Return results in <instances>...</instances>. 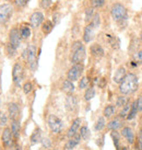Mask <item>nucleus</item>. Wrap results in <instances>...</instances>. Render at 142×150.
<instances>
[{"mask_svg": "<svg viewBox=\"0 0 142 150\" xmlns=\"http://www.w3.org/2000/svg\"><path fill=\"white\" fill-rule=\"evenodd\" d=\"M138 77L132 72H129L126 75L124 80L119 83V91L124 96H129V94H132L138 89Z\"/></svg>", "mask_w": 142, "mask_h": 150, "instance_id": "obj_1", "label": "nucleus"}, {"mask_svg": "<svg viewBox=\"0 0 142 150\" xmlns=\"http://www.w3.org/2000/svg\"><path fill=\"white\" fill-rule=\"evenodd\" d=\"M71 50H72V56H71L72 64L83 63V60L85 59V55H86V50H85V47L83 46V44L80 41H77V42L73 43Z\"/></svg>", "mask_w": 142, "mask_h": 150, "instance_id": "obj_2", "label": "nucleus"}, {"mask_svg": "<svg viewBox=\"0 0 142 150\" xmlns=\"http://www.w3.org/2000/svg\"><path fill=\"white\" fill-rule=\"evenodd\" d=\"M110 14L115 21L117 22H122L126 21L128 19V11L126 7L122 4H119V2H116V4H113L112 7V10H110Z\"/></svg>", "mask_w": 142, "mask_h": 150, "instance_id": "obj_3", "label": "nucleus"}, {"mask_svg": "<svg viewBox=\"0 0 142 150\" xmlns=\"http://www.w3.org/2000/svg\"><path fill=\"white\" fill-rule=\"evenodd\" d=\"M24 57L26 58L27 63L30 65V68L33 71L36 70L38 66L37 56H36V47L34 45H29L27 48L24 50Z\"/></svg>", "mask_w": 142, "mask_h": 150, "instance_id": "obj_4", "label": "nucleus"}, {"mask_svg": "<svg viewBox=\"0 0 142 150\" xmlns=\"http://www.w3.org/2000/svg\"><path fill=\"white\" fill-rule=\"evenodd\" d=\"M23 78H24V69H23L22 65L19 63L14 64V66L12 68V79L14 84L20 87Z\"/></svg>", "mask_w": 142, "mask_h": 150, "instance_id": "obj_5", "label": "nucleus"}, {"mask_svg": "<svg viewBox=\"0 0 142 150\" xmlns=\"http://www.w3.org/2000/svg\"><path fill=\"white\" fill-rule=\"evenodd\" d=\"M83 69H84L83 64H73V66L69 69V71H68V74H67L68 79L71 80L72 82H73V81H77V80L81 77V75H82Z\"/></svg>", "mask_w": 142, "mask_h": 150, "instance_id": "obj_6", "label": "nucleus"}, {"mask_svg": "<svg viewBox=\"0 0 142 150\" xmlns=\"http://www.w3.org/2000/svg\"><path fill=\"white\" fill-rule=\"evenodd\" d=\"M13 8L10 4H4L0 6V24H4L10 20L12 16Z\"/></svg>", "mask_w": 142, "mask_h": 150, "instance_id": "obj_7", "label": "nucleus"}, {"mask_svg": "<svg viewBox=\"0 0 142 150\" xmlns=\"http://www.w3.org/2000/svg\"><path fill=\"white\" fill-rule=\"evenodd\" d=\"M47 123H48L50 130L55 134L59 133L63 129V121L56 115H53V114L49 115L48 118H47Z\"/></svg>", "mask_w": 142, "mask_h": 150, "instance_id": "obj_8", "label": "nucleus"}, {"mask_svg": "<svg viewBox=\"0 0 142 150\" xmlns=\"http://www.w3.org/2000/svg\"><path fill=\"white\" fill-rule=\"evenodd\" d=\"M21 34H20V30H18L17 28L11 29L10 33H9V44L14 47L15 50L19 48V46L21 44Z\"/></svg>", "mask_w": 142, "mask_h": 150, "instance_id": "obj_9", "label": "nucleus"}, {"mask_svg": "<svg viewBox=\"0 0 142 150\" xmlns=\"http://www.w3.org/2000/svg\"><path fill=\"white\" fill-rule=\"evenodd\" d=\"M43 22H44V14L41 11H35V12L31 14V17H30V24H31L32 28L36 29L39 25L43 24Z\"/></svg>", "mask_w": 142, "mask_h": 150, "instance_id": "obj_10", "label": "nucleus"}, {"mask_svg": "<svg viewBox=\"0 0 142 150\" xmlns=\"http://www.w3.org/2000/svg\"><path fill=\"white\" fill-rule=\"evenodd\" d=\"M95 28L92 24H88L84 28L83 31V41L84 43H90L93 41L94 38V34H95Z\"/></svg>", "mask_w": 142, "mask_h": 150, "instance_id": "obj_11", "label": "nucleus"}, {"mask_svg": "<svg viewBox=\"0 0 142 150\" xmlns=\"http://www.w3.org/2000/svg\"><path fill=\"white\" fill-rule=\"evenodd\" d=\"M8 114L9 117L11 118V121L13 120H18L19 118V115H20V108H19V105L17 103H9L8 105Z\"/></svg>", "mask_w": 142, "mask_h": 150, "instance_id": "obj_12", "label": "nucleus"}, {"mask_svg": "<svg viewBox=\"0 0 142 150\" xmlns=\"http://www.w3.org/2000/svg\"><path fill=\"white\" fill-rule=\"evenodd\" d=\"M12 132H11V129L8 128V127H6L4 129V132H2V135H1V142L4 144V146L6 147H9L11 145V142H12Z\"/></svg>", "mask_w": 142, "mask_h": 150, "instance_id": "obj_13", "label": "nucleus"}, {"mask_svg": "<svg viewBox=\"0 0 142 150\" xmlns=\"http://www.w3.org/2000/svg\"><path fill=\"white\" fill-rule=\"evenodd\" d=\"M107 128L109 130H118L119 128H121V126H122V120H121L120 116H117V117H114L113 120H110V121L107 123Z\"/></svg>", "mask_w": 142, "mask_h": 150, "instance_id": "obj_14", "label": "nucleus"}, {"mask_svg": "<svg viewBox=\"0 0 142 150\" xmlns=\"http://www.w3.org/2000/svg\"><path fill=\"white\" fill-rule=\"evenodd\" d=\"M121 136L125 138L129 144H134V134L132 132V129L128 126H126L121 129Z\"/></svg>", "mask_w": 142, "mask_h": 150, "instance_id": "obj_15", "label": "nucleus"}, {"mask_svg": "<svg viewBox=\"0 0 142 150\" xmlns=\"http://www.w3.org/2000/svg\"><path fill=\"white\" fill-rule=\"evenodd\" d=\"M80 140H81V136H80V134H75L73 137L69 138V140L67 142V144H66L65 148H66L67 150L75 149V147L79 145Z\"/></svg>", "mask_w": 142, "mask_h": 150, "instance_id": "obj_16", "label": "nucleus"}, {"mask_svg": "<svg viewBox=\"0 0 142 150\" xmlns=\"http://www.w3.org/2000/svg\"><path fill=\"white\" fill-rule=\"evenodd\" d=\"M80 123H81V120L80 118H75V120H73V122H72V124H71L70 128H69V130H68L67 133V136L69 138L73 137L75 134H78V130H79L80 128Z\"/></svg>", "mask_w": 142, "mask_h": 150, "instance_id": "obj_17", "label": "nucleus"}, {"mask_svg": "<svg viewBox=\"0 0 142 150\" xmlns=\"http://www.w3.org/2000/svg\"><path fill=\"white\" fill-rule=\"evenodd\" d=\"M66 106H67V108L70 110V111L75 110L77 106H78V99H77L75 96L69 94V96H67V99H66Z\"/></svg>", "mask_w": 142, "mask_h": 150, "instance_id": "obj_18", "label": "nucleus"}, {"mask_svg": "<svg viewBox=\"0 0 142 150\" xmlns=\"http://www.w3.org/2000/svg\"><path fill=\"white\" fill-rule=\"evenodd\" d=\"M90 52L95 57H103L104 56V50L100 44H92L90 47Z\"/></svg>", "mask_w": 142, "mask_h": 150, "instance_id": "obj_19", "label": "nucleus"}, {"mask_svg": "<svg viewBox=\"0 0 142 150\" xmlns=\"http://www.w3.org/2000/svg\"><path fill=\"white\" fill-rule=\"evenodd\" d=\"M127 75V72H126V69L124 67H119L116 72H115V75H114V81L116 82V83H120L121 81L124 80V78L126 77Z\"/></svg>", "mask_w": 142, "mask_h": 150, "instance_id": "obj_20", "label": "nucleus"}, {"mask_svg": "<svg viewBox=\"0 0 142 150\" xmlns=\"http://www.w3.org/2000/svg\"><path fill=\"white\" fill-rule=\"evenodd\" d=\"M61 88H63V91L66 92V93H68V94H71L72 92H75V89L73 82H72L71 80H69V79H67V80H65V81H63Z\"/></svg>", "mask_w": 142, "mask_h": 150, "instance_id": "obj_21", "label": "nucleus"}, {"mask_svg": "<svg viewBox=\"0 0 142 150\" xmlns=\"http://www.w3.org/2000/svg\"><path fill=\"white\" fill-rule=\"evenodd\" d=\"M139 110H138V105H137V101H134L132 103H131V108H130V112L128 114V116L126 117L128 121H131V120H134V117L137 116V114H138Z\"/></svg>", "mask_w": 142, "mask_h": 150, "instance_id": "obj_22", "label": "nucleus"}, {"mask_svg": "<svg viewBox=\"0 0 142 150\" xmlns=\"http://www.w3.org/2000/svg\"><path fill=\"white\" fill-rule=\"evenodd\" d=\"M41 142H42V132H41L39 128H36L33 132L32 136H31V142H32L33 145H35V144Z\"/></svg>", "mask_w": 142, "mask_h": 150, "instance_id": "obj_23", "label": "nucleus"}, {"mask_svg": "<svg viewBox=\"0 0 142 150\" xmlns=\"http://www.w3.org/2000/svg\"><path fill=\"white\" fill-rule=\"evenodd\" d=\"M53 29H54V23L50 21V20H46V21L43 22L42 31H43V33L45 34V35L49 34L50 32L53 31Z\"/></svg>", "mask_w": 142, "mask_h": 150, "instance_id": "obj_24", "label": "nucleus"}, {"mask_svg": "<svg viewBox=\"0 0 142 150\" xmlns=\"http://www.w3.org/2000/svg\"><path fill=\"white\" fill-rule=\"evenodd\" d=\"M115 111H116L115 106H114V105L108 104V105H106V106H105L104 111H103V115H104V117H106V118H110V117L115 114Z\"/></svg>", "mask_w": 142, "mask_h": 150, "instance_id": "obj_25", "label": "nucleus"}, {"mask_svg": "<svg viewBox=\"0 0 142 150\" xmlns=\"http://www.w3.org/2000/svg\"><path fill=\"white\" fill-rule=\"evenodd\" d=\"M11 132H12V135L14 137H18L19 136V134H20V123L18 122V120H13L11 122Z\"/></svg>", "mask_w": 142, "mask_h": 150, "instance_id": "obj_26", "label": "nucleus"}, {"mask_svg": "<svg viewBox=\"0 0 142 150\" xmlns=\"http://www.w3.org/2000/svg\"><path fill=\"white\" fill-rule=\"evenodd\" d=\"M130 108H131V103H129V101H128V102L121 108V111H120V113H119V116H120L121 118H126V117L128 116V114H129Z\"/></svg>", "mask_w": 142, "mask_h": 150, "instance_id": "obj_27", "label": "nucleus"}, {"mask_svg": "<svg viewBox=\"0 0 142 150\" xmlns=\"http://www.w3.org/2000/svg\"><path fill=\"white\" fill-rule=\"evenodd\" d=\"M105 126H106L105 117H104V116H100L98 118H97V121H96L95 126H94V128H95V130H97V132H101L102 129L104 128Z\"/></svg>", "mask_w": 142, "mask_h": 150, "instance_id": "obj_28", "label": "nucleus"}, {"mask_svg": "<svg viewBox=\"0 0 142 150\" xmlns=\"http://www.w3.org/2000/svg\"><path fill=\"white\" fill-rule=\"evenodd\" d=\"M110 137L113 139L114 145L116 147V149L119 150V140H120V135H119V133L116 132V130H113V132H110Z\"/></svg>", "mask_w": 142, "mask_h": 150, "instance_id": "obj_29", "label": "nucleus"}, {"mask_svg": "<svg viewBox=\"0 0 142 150\" xmlns=\"http://www.w3.org/2000/svg\"><path fill=\"white\" fill-rule=\"evenodd\" d=\"M94 96H95V89H94L93 87L88 88L86 91H85V93H84V100L91 101Z\"/></svg>", "mask_w": 142, "mask_h": 150, "instance_id": "obj_30", "label": "nucleus"}, {"mask_svg": "<svg viewBox=\"0 0 142 150\" xmlns=\"http://www.w3.org/2000/svg\"><path fill=\"white\" fill-rule=\"evenodd\" d=\"M20 34H21L22 38H29L31 36V29H30L27 25H22L21 29H20Z\"/></svg>", "mask_w": 142, "mask_h": 150, "instance_id": "obj_31", "label": "nucleus"}, {"mask_svg": "<svg viewBox=\"0 0 142 150\" xmlns=\"http://www.w3.org/2000/svg\"><path fill=\"white\" fill-rule=\"evenodd\" d=\"M90 135H91L90 129L86 126H82L81 129H80V136H81V138L84 139V140H88L89 138H90Z\"/></svg>", "mask_w": 142, "mask_h": 150, "instance_id": "obj_32", "label": "nucleus"}, {"mask_svg": "<svg viewBox=\"0 0 142 150\" xmlns=\"http://www.w3.org/2000/svg\"><path fill=\"white\" fill-rule=\"evenodd\" d=\"M94 14H95V13H94V8L90 7V8L86 9V10H85V21L86 22L92 21Z\"/></svg>", "mask_w": 142, "mask_h": 150, "instance_id": "obj_33", "label": "nucleus"}, {"mask_svg": "<svg viewBox=\"0 0 142 150\" xmlns=\"http://www.w3.org/2000/svg\"><path fill=\"white\" fill-rule=\"evenodd\" d=\"M89 83H90V81H89L88 77H82L79 81V89H81V90L86 89L89 87Z\"/></svg>", "mask_w": 142, "mask_h": 150, "instance_id": "obj_34", "label": "nucleus"}, {"mask_svg": "<svg viewBox=\"0 0 142 150\" xmlns=\"http://www.w3.org/2000/svg\"><path fill=\"white\" fill-rule=\"evenodd\" d=\"M105 1L106 0H91V7L94 9L102 8L105 4Z\"/></svg>", "mask_w": 142, "mask_h": 150, "instance_id": "obj_35", "label": "nucleus"}, {"mask_svg": "<svg viewBox=\"0 0 142 150\" xmlns=\"http://www.w3.org/2000/svg\"><path fill=\"white\" fill-rule=\"evenodd\" d=\"M127 102H128V99L124 96H118L117 100H116V105H117L118 108H122Z\"/></svg>", "mask_w": 142, "mask_h": 150, "instance_id": "obj_36", "label": "nucleus"}, {"mask_svg": "<svg viewBox=\"0 0 142 150\" xmlns=\"http://www.w3.org/2000/svg\"><path fill=\"white\" fill-rule=\"evenodd\" d=\"M100 23H101V17H100V14L98 13H95L94 14V17H93L92 19V21H91V24L94 26V28H98L100 26Z\"/></svg>", "mask_w": 142, "mask_h": 150, "instance_id": "obj_37", "label": "nucleus"}, {"mask_svg": "<svg viewBox=\"0 0 142 150\" xmlns=\"http://www.w3.org/2000/svg\"><path fill=\"white\" fill-rule=\"evenodd\" d=\"M134 62H136L138 65L142 64V50H137V52L134 54Z\"/></svg>", "mask_w": 142, "mask_h": 150, "instance_id": "obj_38", "label": "nucleus"}, {"mask_svg": "<svg viewBox=\"0 0 142 150\" xmlns=\"http://www.w3.org/2000/svg\"><path fill=\"white\" fill-rule=\"evenodd\" d=\"M32 89H33L32 82H25V83L23 84V92H24L25 94H29L30 92L32 91Z\"/></svg>", "mask_w": 142, "mask_h": 150, "instance_id": "obj_39", "label": "nucleus"}, {"mask_svg": "<svg viewBox=\"0 0 142 150\" xmlns=\"http://www.w3.org/2000/svg\"><path fill=\"white\" fill-rule=\"evenodd\" d=\"M53 1L51 0H41V7L43 9H48L51 6Z\"/></svg>", "mask_w": 142, "mask_h": 150, "instance_id": "obj_40", "label": "nucleus"}, {"mask_svg": "<svg viewBox=\"0 0 142 150\" xmlns=\"http://www.w3.org/2000/svg\"><path fill=\"white\" fill-rule=\"evenodd\" d=\"M0 124L1 125H6L7 124V116L4 113H1L0 114Z\"/></svg>", "mask_w": 142, "mask_h": 150, "instance_id": "obj_41", "label": "nucleus"}, {"mask_svg": "<svg viewBox=\"0 0 142 150\" xmlns=\"http://www.w3.org/2000/svg\"><path fill=\"white\" fill-rule=\"evenodd\" d=\"M14 2H15L17 6H19V7H24L25 4L29 2V0H14Z\"/></svg>", "mask_w": 142, "mask_h": 150, "instance_id": "obj_42", "label": "nucleus"}, {"mask_svg": "<svg viewBox=\"0 0 142 150\" xmlns=\"http://www.w3.org/2000/svg\"><path fill=\"white\" fill-rule=\"evenodd\" d=\"M137 105H138V110L140 112H142V96H139L137 99Z\"/></svg>", "mask_w": 142, "mask_h": 150, "instance_id": "obj_43", "label": "nucleus"}, {"mask_svg": "<svg viewBox=\"0 0 142 150\" xmlns=\"http://www.w3.org/2000/svg\"><path fill=\"white\" fill-rule=\"evenodd\" d=\"M43 144V146L44 147H50V140L48 139V138H44V139H42V142H41Z\"/></svg>", "mask_w": 142, "mask_h": 150, "instance_id": "obj_44", "label": "nucleus"}, {"mask_svg": "<svg viewBox=\"0 0 142 150\" xmlns=\"http://www.w3.org/2000/svg\"><path fill=\"white\" fill-rule=\"evenodd\" d=\"M138 142H139V147H140V150H142V129L140 130V132H139Z\"/></svg>", "mask_w": 142, "mask_h": 150, "instance_id": "obj_45", "label": "nucleus"}, {"mask_svg": "<svg viewBox=\"0 0 142 150\" xmlns=\"http://www.w3.org/2000/svg\"><path fill=\"white\" fill-rule=\"evenodd\" d=\"M119 150H129L127 147H121V148H119Z\"/></svg>", "mask_w": 142, "mask_h": 150, "instance_id": "obj_46", "label": "nucleus"}, {"mask_svg": "<svg viewBox=\"0 0 142 150\" xmlns=\"http://www.w3.org/2000/svg\"><path fill=\"white\" fill-rule=\"evenodd\" d=\"M140 42L142 43V31H141V33H140Z\"/></svg>", "mask_w": 142, "mask_h": 150, "instance_id": "obj_47", "label": "nucleus"}, {"mask_svg": "<svg viewBox=\"0 0 142 150\" xmlns=\"http://www.w3.org/2000/svg\"><path fill=\"white\" fill-rule=\"evenodd\" d=\"M54 150H55V149H54Z\"/></svg>", "mask_w": 142, "mask_h": 150, "instance_id": "obj_48", "label": "nucleus"}]
</instances>
